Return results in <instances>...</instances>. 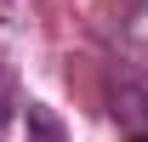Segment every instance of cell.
<instances>
[{"mask_svg": "<svg viewBox=\"0 0 148 142\" xmlns=\"http://www.w3.org/2000/svg\"><path fill=\"white\" fill-rule=\"evenodd\" d=\"M23 142H69V131L46 102H23Z\"/></svg>", "mask_w": 148, "mask_h": 142, "instance_id": "6da1fadb", "label": "cell"}]
</instances>
